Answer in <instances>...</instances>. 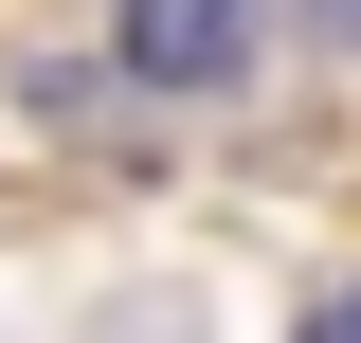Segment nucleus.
Instances as JSON below:
<instances>
[{"label": "nucleus", "mask_w": 361, "mask_h": 343, "mask_svg": "<svg viewBox=\"0 0 361 343\" xmlns=\"http://www.w3.org/2000/svg\"><path fill=\"white\" fill-rule=\"evenodd\" d=\"M307 18H325V37H343V54H361V0H307Z\"/></svg>", "instance_id": "nucleus-3"}, {"label": "nucleus", "mask_w": 361, "mask_h": 343, "mask_svg": "<svg viewBox=\"0 0 361 343\" xmlns=\"http://www.w3.org/2000/svg\"><path fill=\"white\" fill-rule=\"evenodd\" d=\"M109 54L163 90H217L235 54H253V0H109Z\"/></svg>", "instance_id": "nucleus-1"}, {"label": "nucleus", "mask_w": 361, "mask_h": 343, "mask_svg": "<svg viewBox=\"0 0 361 343\" xmlns=\"http://www.w3.org/2000/svg\"><path fill=\"white\" fill-rule=\"evenodd\" d=\"M307 343H361V271H343V289H325V307H307Z\"/></svg>", "instance_id": "nucleus-2"}]
</instances>
